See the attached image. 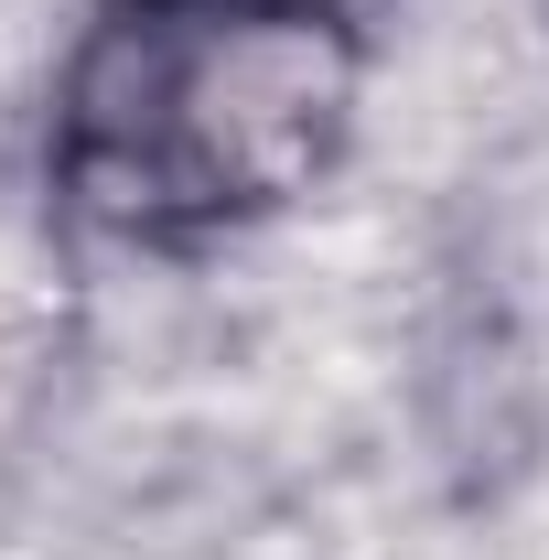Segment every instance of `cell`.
I'll return each instance as SVG.
<instances>
[{
	"label": "cell",
	"mask_w": 549,
	"mask_h": 560,
	"mask_svg": "<svg viewBox=\"0 0 549 560\" xmlns=\"http://www.w3.org/2000/svg\"><path fill=\"white\" fill-rule=\"evenodd\" d=\"M248 11H313V22H366L377 0H248Z\"/></svg>",
	"instance_id": "2"
},
{
	"label": "cell",
	"mask_w": 549,
	"mask_h": 560,
	"mask_svg": "<svg viewBox=\"0 0 549 560\" xmlns=\"http://www.w3.org/2000/svg\"><path fill=\"white\" fill-rule=\"evenodd\" d=\"M366 97V22L108 0L55 86V195L97 237L206 248L324 195Z\"/></svg>",
	"instance_id": "1"
}]
</instances>
